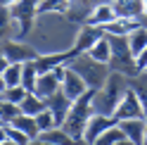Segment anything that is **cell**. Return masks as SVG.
<instances>
[{
    "label": "cell",
    "instance_id": "cell-1",
    "mask_svg": "<svg viewBox=\"0 0 147 145\" xmlns=\"http://www.w3.org/2000/svg\"><path fill=\"white\" fill-rule=\"evenodd\" d=\"M81 24H76L69 14L62 12H43L36 17L33 31L29 41L38 55H52V52H67L74 48L76 33Z\"/></svg>",
    "mask_w": 147,
    "mask_h": 145
},
{
    "label": "cell",
    "instance_id": "cell-2",
    "mask_svg": "<svg viewBox=\"0 0 147 145\" xmlns=\"http://www.w3.org/2000/svg\"><path fill=\"white\" fill-rule=\"evenodd\" d=\"M131 88V76L126 74H119V71H109V76L105 81L102 88L95 90V98H93V110L97 114H107L112 117L116 105L121 102V98L126 95V90Z\"/></svg>",
    "mask_w": 147,
    "mask_h": 145
},
{
    "label": "cell",
    "instance_id": "cell-3",
    "mask_svg": "<svg viewBox=\"0 0 147 145\" xmlns=\"http://www.w3.org/2000/svg\"><path fill=\"white\" fill-rule=\"evenodd\" d=\"M93 98H95V90L90 88L86 95H81L78 100H74L71 107H69L67 119H64V124H62V129L67 131L71 138H76L81 145H83V133H86L88 119L95 114V110H93Z\"/></svg>",
    "mask_w": 147,
    "mask_h": 145
},
{
    "label": "cell",
    "instance_id": "cell-4",
    "mask_svg": "<svg viewBox=\"0 0 147 145\" xmlns=\"http://www.w3.org/2000/svg\"><path fill=\"white\" fill-rule=\"evenodd\" d=\"M109 45H112V60H109V69L119 71L126 76H138V67H135V55L131 52L126 36H107Z\"/></svg>",
    "mask_w": 147,
    "mask_h": 145
},
{
    "label": "cell",
    "instance_id": "cell-5",
    "mask_svg": "<svg viewBox=\"0 0 147 145\" xmlns=\"http://www.w3.org/2000/svg\"><path fill=\"white\" fill-rule=\"evenodd\" d=\"M69 67H74L78 71L81 76H83V81L88 83V88H93V90H97V88H102L105 86V81H107V76H109V64H102V62H95L93 57H88L86 52H81V55H76L71 62H69Z\"/></svg>",
    "mask_w": 147,
    "mask_h": 145
},
{
    "label": "cell",
    "instance_id": "cell-6",
    "mask_svg": "<svg viewBox=\"0 0 147 145\" xmlns=\"http://www.w3.org/2000/svg\"><path fill=\"white\" fill-rule=\"evenodd\" d=\"M57 71H59V79H62V93L67 95L71 102H74V100H78L81 95H86L88 90H90L88 83L83 81V76H81L74 67L62 64V67H57Z\"/></svg>",
    "mask_w": 147,
    "mask_h": 145
},
{
    "label": "cell",
    "instance_id": "cell-7",
    "mask_svg": "<svg viewBox=\"0 0 147 145\" xmlns=\"http://www.w3.org/2000/svg\"><path fill=\"white\" fill-rule=\"evenodd\" d=\"M114 121H123V119H140V117H147L145 114V107L140 102V98H138V93L133 88L126 90V95L121 98V102L116 105L114 110Z\"/></svg>",
    "mask_w": 147,
    "mask_h": 145
},
{
    "label": "cell",
    "instance_id": "cell-8",
    "mask_svg": "<svg viewBox=\"0 0 147 145\" xmlns=\"http://www.w3.org/2000/svg\"><path fill=\"white\" fill-rule=\"evenodd\" d=\"M0 48L5 50V55L10 62H31L38 57V52H36V48L29 43V41H22V38H10V41H5Z\"/></svg>",
    "mask_w": 147,
    "mask_h": 145
},
{
    "label": "cell",
    "instance_id": "cell-9",
    "mask_svg": "<svg viewBox=\"0 0 147 145\" xmlns=\"http://www.w3.org/2000/svg\"><path fill=\"white\" fill-rule=\"evenodd\" d=\"M114 117H107V114H93L88 119V126H86V133H83V145H93L100 136H102L109 126H114Z\"/></svg>",
    "mask_w": 147,
    "mask_h": 145
},
{
    "label": "cell",
    "instance_id": "cell-10",
    "mask_svg": "<svg viewBox=\"0 0 147 145\" xmlns=\"http://www.w3.org/2000/svg\"><path fill=\"white\" fill-rule=\"evenodd\" d=\"M114 19H116L114 3H112V0H102V3H97V5H93V7H90V14H88L86 24H90V26H97V29H102L105 24L114 22Z\"/></svg>",
    "mask_w": 147,
    "mask_h": 145
},
{
    "label": "cell",
    "instance_id": "cell-11",
    "mask_svg": "<svg viewBox=\"0 0 147 145\" xmlns=\"http://www.w3.org/2000/svg\"><path fill=\"white\" fill-rule=\"evenodd\" d=\"M59 88H62L59 71H57V69H52V71H43V74H38V81H36L33 93L48 100V98H50V95H55Z\"/></svg>",
    "mask_w": 147,
    "mask_h": 145
},
{
    "label": "cell",
    "instance_id": "cell-12",
    "mask_svg": "<svg viewBox=\"0 0 147 145\" xmlns=\"http://www.w3.org/2000/svg\"><path fill=\"white\" fill-rule=\"evenodd\" d=\"M102 29H97V26H90V24H81V29H78V33H76V41H74V50L78 52H88L93 45L102 38Z\"/></svg>",
    "mask_w": 147,
    "mask_h": 145
},
{
    "label": "cell",
    "instance_id": "cell-13",
    "mask_svg": "<svg viewBox=\"0 0 147 145\" xmlns=\"http://www.w3.org/2000/svg\"><path fill=\"white\" fill-rule=\"evenodd\" d=\"M119 129L126 133V138H131L135 145H142L145 133H147V117H140V119H123L116 121Z\"/></svg>",
    "mask_w": 147,
    "mask_h": 145
},
{
    "label": "cell",
    "instance_id": "cell-14",
    "mask_svg": "<svg viewBox=\"0 0 147 145\" xmlns=\"http://www.w3.org/2000/svg\"><path fill=\"white\" fill-rule=\"evenodd\" d=\"M45 105H48V107H50V112L55 114V119H57V126H62L64 119H67V114H69V107H71V100L62 93V88H59L55 95H50L48 100H45Z\"/></svg>",
    "mask_w": 147,
    "mask_h": 145
},
{
    "label": "cell",
    "instance_id": "cell-15",
    "mask_svg": "<svg viewBox=\"0 0 147 145\" xmlns=\"http://www.w3.org/2000/svg\"><path fill=\"white\" fill-rule=\"evenodd\" d=\"M116 17H123V19H142L145 14V5L142 0H112Z\"/></svg>",
    "mask_w": 147,
    "mask_h": 145
},
{
    "label": "cell",
    "instance_id": "cell-16",
    "mask_svg": "<svg viewBox=\"0 0 147 145\" xmlns=\"http://www.w3.org/2000/svg\"><path fill=\"white\" fill-rule=\"evenodd\" d=\"M135 26H140V19H123V17H116L114 22L102 26V33L105 36H128Z\"/></svg>",
    "mask_w": 147,
    "mask_h": 145
},
{
    "label": "cell",
    "instance_id": "cell-17",
    "mask_svg": "<svg viewBox=\"0 0 147 145\" xmlns=\"http://www.w3.org/2000/svg\"><path fill=\"white\" fill-rule=\"evenodd\" d=\"M17 36H19V29L10 14V7H0V45L10 38H17Z\"/></svg>",
    "mask_w": 147,
    "mask_h": 145
},
{
    "label": "cell",
    "instance_id": "cell-18",
    "mask_svg": "<svg viewBox=\"0 0 147 145\" xmlns=\"http://www.w3.org/2000/svg\"><path fill=\"white\" fill-rule=\"evenodd\" d=\"M7 126H14V129H19V131H24L26 136H29L31 140H36L40 136V129H38V124H36V117H29V114H19L17 119L12 121V124H7Z\"/></svg>",
    "mask_w": 147,
    "mask_h": 145
},
{
    "label": "cell",
    "instance_id": "cell-19",
    "mask_svg": "<svg viewBox=\"0 0 147 145\" xmlns=\"http://www.w3.org/2000/svg\"><path fill=\"white\" fill-rule=\"evenodd\" d=\"M38 138L48 140V143H55V145H81L76 138H71V136L64 131L62 126H55V129H50V131H43Z\"/></svg>",
    "mask_w": 147,
    "mask_h": 145
},
{
    "label": "cell",
    "instance_id": "cell-20",
    "mask_svg": "<svg viewBox=\"0 0 147 145\" xmlns=\"http://www.w3.org/2000/svg\"><path fill=\"white\" fill-rule=\"evenodd\" d=\"M88 57H93L95 62H102V64H109V60H112V45H109V38L107 36H102L93 48H90L86 52Z\"/></svg>",
    "mask_w": 147,
    "mask_h": 145
},
{
    "label": "cell",
    "instance_id": "cell-21",
    "mask_svg": "<svg viewBox=\"0 0 147 145\" xmlns=\"http://www.w3.org/2000/svg\"><path fill=\"white\" fill-rule=\"evenodd\" d=\"M126 38H128V45H131V52H133L135 57H138V55H140V52L147 48V29H145L142 24H140V26H135V29H133L131 33H128Z\"/></svg>",
    "mask_w": 147,
    "mask_h": 145
},
{
    "label": "cell",
    "instance_id": "cell-22",
    "mask_svg": "<svg viewBox=\"0 0 147 145\" xmlns=\"http://www.w3.org/2000/svg\"><path fill=\"white\" fill-rule=\"evenodd\" d=\"M19 107H22V112L24 114H29V117H36L38 112H43L45 107V98H40V95H36V93H26V98L19 102Z\"/></svg>",
    "mask_w": 147,
    "mask_h": 145
},
{
    "label": "cell",
    "instance_id": "cell-23",
    "mask_svg": "<svg viewBox=\"0 0 147 145\" xmlns=\"http://www.w3.org/2000/svg\"><path fill=\"white\" fill-rule=\"evenodd\" d=\"M22 74H24V64H22V62H10V67L3 71V83H5V88L22 86Z\"/></svg>",
    "mask_w": 147,
    "mask_h": 145
},
{
    "label": "cell",
    "instance_id": "cell-24",
    "mask_svg": "<svg viewBox=\"0 0 147 145\" xmlns=\"http://www.w3.org/2000/svg\"><path fill=\"white\" fill-rule=\"evenodd\" d=\"M19 114H22V107L19 105L12 102V100H5V98L0 95V121L7 126V124H12Z\"/></svg>",
    "mask_w": 147,
    "mask_h": 145
},
{
    "label": "cell",
    "instance_id": "cell-25",
    "mask_svg": "<svg viewBox=\"0 0 147 145\" xmlns=\"http://www.w3.org/2000/svg\"><path fill=\"white\" fill-rule=\"evenodd\" d=\"M38 67H36V60L31 62H24V74H22V86L29 90V93H33V88H36V81H38Z\"/></svg>",
    "mask_w": 147,
    "mask_h": 145
},
{
    "label": "cell",
    "instance_id": "cell-26",
    "mask_svg": "<svg viewBox=\"0 0 147 145\" xmlns=\"http://www.w3.org/2000/svg\"><path fill=\"white\" fill-rule=\"evenodd\" d=\"M71 10V0H40L38 3V14L43 12H62L67 14Z\"/></svg>",
    "mask_w": 147,
    "mask_h": 145
},
{
    "label": "cell",
    "instance_id": "cell-27",
    "mask_svg": "<svg viewBox=\"0 0 147 145\" xmlns=\"http://www.w3.org/2000/svg\"><path fill=\"white\" fill-rule=\"evenodd\" d=\"M131 88L138 93V98H140V102L145 107V114H147V74H138L131 79Z\"/></svg>",
    "mask_w": 147,
    "mask_h": 145
},
{
    "label": "cell",
    "instance_id": "cell-28",
    "mask_svg": "<svg viewBox=\"0 0 147 145\" xmlns=\"http://www.w3.org/2000/svg\"><path fill=\"white\" fill-rule=\"evenodd\" d=\"M123 136H126V133L119 129V124H114V126H109V129H107L102 136H100V138H97L93 145H114L119 138H123Z\"/></svg>",
    "mask_w": 147,
    "mask_h": 145
},
{
    "label": "cell",
    "instance_id": "cell-29",
    "mask_svg": "<svg viewBox=\"0 0 147 145\" xmlns=\"http://www.w3.org/2000/svg\"><path fill=\"white\" fill-rule=\"evenodd\" d=\"M36 124H38V129H40V133H43V131L55 129V126H57V119H55V114L50 112V107H45L43 112L36 114Z\"/></svg>",
    "mask_w": 147,
    "mask_h": 145
},
{
    "label": "cell",
    "instance_id": "cell-30",
    "mask_svg": "<svg viewBox=\"0 0 147 145\" xmlns=\"http://www.w3.org/2000/svg\"><path fill=\"white\" fill-rule=\"evenodd\" d=\"M26 93H29V90H26L24 86H12V88H5L0 95H3L5 100H12V102H17V105H19L24 98H26Z\"/></svg>",
    "mask_w": 147,
    "mask_h": 145
},
{
    "label": "cell",
    "instance_id": "cell-31",
    "mask_svg": "<svg viewBox=\"0 0 147 145\" xmlns=\"http://www.w3.org/2000/svg\"><path fill=\"white\" fill-rule=\"evenodd\" d=\"M5 129H7V138H10L14 145H31V143H33V140H31L24 131L14 129V126H5Z\"/></svg>",
    "mask_w": 147,
    "mask_h": 145
},
{
    "label": "cell",
    "instance_id": "cell-32",
    "mask_svg": "<svg viewBox=\"0 0 147 145\" xmlns=\"http://www.w3.org/2000/svg\"><path fill=\"white\" fill-rule=\"evenodd\" d=\"M135 67H138V74H142V71H145V67H147V48L135 57Z\"/></svg>",
    "mask_w": 147,
    "mask_h": 145
},
{
    "label": "cell",
    "instance_id": "cell-33",
    "mask_svg": "<svg viewBox=\"0 0 147 145\" xmlns=\"http://www.w3.org/2000/svg\"><path fill=\"white\" fill-rule=\"evenodd\" d=\"M10 67V60H7V55H5V50L0 48V76H3V71Z\"/></svg>",
    "mask_w": 147,
    "mask_h": 145
},
{
    "label": "cell",
    "instance_id": "cell-34",
    "mask_svg": "<svg viewBox=\"0 0 147 145\" xmlns=\"http://www.w3.org/2000/svg\"><path fill=\"white\" fill-rule=\"evenodd\" d=\"M74 3H78V5H90V7H93V5H97V3H102V0H71V5Z\"/></svg>",
    "mask_w": 147,
    "mask_h": 145
},
{
    "label": "cell",
    "instance_id": "cell-35",
    "mask_svg": "<svg viewBox=\"0 0 147 145\" xmlns=\"http://www.w3.org/2000/svg\"><path fill=\"white\" fill-rule=\"evenodd\" d=\"M114 145H135V143H133L131 138H126V136H123V138H119V140H116Z\"/></svg>",
    "mask_w": 147,
    "mask_h": 145
},
{
    "label": "cell",
    "instance_id": "cell-36",
    "mask_svg": "<svg viewBox=\"0 0 147 145\" xmlns=\"http://www.w3.org/2000/svg\"><path fill=\"white\" fill-rule=\"evenodd\" d=\"M7 140V129H5V126H0V145H3Z\"/></svg>",
    "mask_w": 147,
    "mask_h": 145
},
{
    "label": "cell",
    "instance_id": "cell-37",
    "mask_svg": "<svg viewBox=\"0 0 147 145\" xmlns=\"http://www.w3.org/2000/svg\"><path fill=\"white\" fill-rule=\"evenodd\" d=\"M17 0H0V7H12Z\"/></svg>",
    "mask_w": 147,
    "mask_h": 145
},
{
    "label": "cell",
    "instance_id": "cell-38",
    "mask_svg": "<svg viewBox=\"0 0 147 145\" xmlns=\"http://www.w3.org/2000/svg\"><path fill=\"white\" fill-rule=\"evenodd\" d=\"M31 145H55V143H48V140H43V138H36Z\"/></svg>",
    "mask_w": 147,
    "mask_h": 145
},
{
    "label": "cell",
    "instance_id": "cell-39",
    "mask_svg": "<svg viewBox=\"0 0 147 145\" xmlns=\"http://www.w3.org/2000/svg\"><path fill=\"white\" fill-rule=\"evenodd\" d=\"M140 24H142V26H145V29H147V14H145V17H142V19H140Z\"/></svg>",
    "mask_w": 147,
    "mask_h": 145
},
{
    "label": "cell",
    "instance_id": "cell-40",
    "mask_svg": "<svg viewBox=\"0 0 147 145\" xmlns=\"http://www.w3.org/2000/svg\"><path fill=\"white\" fill-rule=\"evenodd\" d=\"M5 90V83H3V76H0V93H3Z\"/></svg>",
    "mask_w": 147,
    "mask_h": 145
},
{
    "label": "cell",
    "instance_id": "cell-41",
    "mask_svg": "<svg viewBox=\"0 0 147 145\" xmlns=\"http://www.w3.org/2000/svg\"><path fill=\"white\" fill-rule=\"evenodd\" d=\"M142 5H145V14H147V0H142ZM145 14H142V17H145Z\"/></svg>",
    "mask_w": 147,
    "mask_h": 145
},
{
    "label": "cell",
    "instance_id": "cell-42",
    "mask_svg": "<svg viewBox=\"0 0 147 145\" xmlns=\"http://www.w3.org/2000/svg\"><path fill=\"white\" fill-rule=\"evenodd\" d=\"M3 145H14V143H12V140H10V138H7V140H5V143H3Z\"/></svg>",
    "mask_w": 147,
    "mask_h": 145
},
{
    "label": "cell",
    "instance_id": "cell-43",
    "mask_svg": "<svg viewBox=\"0 0 147 145\" xmlns=\"http://www.w3.org/2000/svg\"><path fill=\"white\" fill-rule=\"evenodd\" d=\"M142 145H147V133H145V140H142Z\"/></svg>",
    "mask_w": 147,
    "mask_h": 145
},
{
    "label": "cell",
    "instance_id": "cell-44",
    "mask_svg": "<svg viewBox=\"0 0 147 145\" xmlns=\"http://www.w3.org/2000/svg\"><path fill=\"white\" fill-rule=\"evenodd\" d=\"M142 74H147V67H145V71H142Z\"/></svg>",
    "mask_w": 147,
    "mask_h": 145
},
{
    "label": "cell",
    "instance_id": "cell-45",
    "mask_svg": "<svg viewBox=\"0 0 147 145\" xmlns=\"http://www.w3.org/2000/svg\"><path fill=\"white\" fill-rule=\"evenodd\" d=\"M0 126H5V124H3V121H0Z\"/></svg>",
    "mask_w": 147,
    "mask_h": 145
}]
</instances>
